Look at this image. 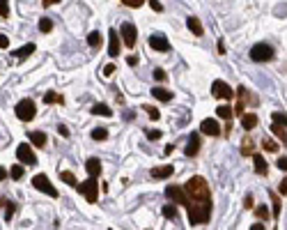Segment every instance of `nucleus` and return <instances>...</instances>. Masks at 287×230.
Instances as JSON below:
<instances>
[{
	"label": "nucleus",
	"mask_w": 287,
	"mask_h": 230,
	"mask_svg": "<svg viewBox=\"0 0 287 230\" xmlns=\"http://www.w3.org/2000/svg\"><path fill=\"white\" fill-rule=\"evenodd\" d=\"M186 193V207L196 205V203H212V193H209V184L204 182V177L196 175L191 177L186 186H181Z\"/></svg>",
	"instance_id": "nucleus-1"
},
{
	"label": "nucleus",
	"mask_w": 287,
	"mask_h": 230,
	"mask_svg": "<svg viewBox=\"0 0 287 230\" xmlns=\"http://www.w3.org/2000/svg\"><path fill=\"white\" fill-rule=\"evenodd\" d=\"M209 216H212V203H196V205H189V223L191 226L207 223Z\"/></svg>",
	"instance_id": "nucleus-2"
},
{
	"label": "nucleus",
	"mask_w": 287,
	"mask_h": 230,
	"mask_svg": "<svg viewBox=\"0 0 287 230\" xmlns=\"http://www.w3.org/2000/svg\"><path fill=\"white\" fill-rule=\"evenodd\" d=\"M273 58V46L265 44V42H260V44H255L253 48H250V60L255 62H269Z\"/></svg>",
	"instance_id": "nucleus-3"
},
{
	"label": "nucleus",
	"mask_w": 287,
	"mask_h": 230,
	"mask_svg": "<svg viewBox=\"0 0 287 230\" xmlns=\"http://www.w3.org/2000/svg\"><path fill=\"white\" fill-rule=\"evenodd\" d=\"M35 113H37V108H35V101L32 99H23L16 104V117L23 120V122H30L35 117Z\"/></svg>",
	"instance_id": "nucleus-4"
},
{
	"label": "nucleus",
	"mask_w": 287,
	"mask_h": 230,
	"mask_svg": "<svg viewBox=\"0 0 287 230\" xmlns=\"http://www.w3.org/2000/svg\"><path fill=\"white\" fill-rule=\"evenodd\" d=\"M32 186L39 189V191H44L46 196H51V198H58V189L51 184V180H48L46 175H35L32 177Z\"/></svg>",
	"instance_id": "nucleus-5"
},
{
	"label": "nucleus",
	"mask_w": 287,
	"mask_h": 230,
	"mask_svg": "<svg viewBox=\"0 0 287 230\" xmlns=\"http://www.w3.org/2000/svg\"><path fill=\"white\" fill-rule=\"evenodd\" d=\"M81 193H83L85 198H88V203H97V196H99V184L94 177H88L85 182H81Z\"/></svg>",
	"instance_id": "nucleus-6"
},
{
	"label": "nucleus",
	"mask_w": 287,
	"mask_h": 230,
	"mask_svg": "<svg viewBox=\"0 0 287 230\" xmlns=\"http://www.w3.org/2000/svg\"><path fill=\"white\" fill-rule=\"evenodd\" d=\"M120 35H122V39H124V44H127L129 48H133V46H136L138 30H136V25H133V23H122Z\"/></svg>",
	"instance_id": "nucleus-7"
},
{
	"label": "nucleus",
	"mask_w": 287,
	"mask_h": 230,
	"mask_svg": "<svg viewBox=\"0 0 287 230\" xmlns=\"http://www.w3.org/2000/svg\"><path fill=\"white\" fill-rule=\"evenodd\" d=\"M212 94L216 99H232V88L225 83V81H214L212 83Z\"/></svg>",
	"instance_id": "nucleus-8"
},
{
	"label": "nucleus",
	"mask_w": 287,
	"mask_h": 230,
	"mask_svg": "<svg viewBox=\"0 0 287 230\" xmlns=\"http://www.w3.org/2000/svg\"><path fill=\"white\" fill-rule=\"evenodd\" d=\"M16 157H19V161L25 163V166H35V163H37V157H35V152H32V147L25 145V143L16 147Z\"/></svg>",
	"instance_id": "nucleus-9"
},
{
	"label": "nucleus",
	"mask_w": 287,
	"mask_h": 230,
	"mask_svg": "<svg viewBox=\"0 0 287 230\" xmlns=\"http://www.w3.org/2000/svg\"><path fill=\"white\" fill-rule=\"evenodd\" d=\"M166 196L173 203H177V205H186V193H184V189L181 186H177V184H168L166 186Z\"/></svg>",
	"instance_id": "nucleus-10"
},
{
	"label": "nucleus",
	"mask_w": 287,
	"mask_h": 230,
	"mask_svg": "<svg viewBox=\"0 0 287 230\" xmlns=\"http://www.w3.org/2000/svg\"><path fill=\"white\" fill-rule=\"evenodd\" d=\"M150 46L154 48V51H163V53H166L168 48H170V42H168L166 35H159V32H156V35H152L150 37Z\"/></svg>",
	"instance_id": "nucleus-11"
},
{
	"label": "nucleus",
	"mask_w": 287,
	"mask_h": 230,
	"mask_svg": "<svg viewBox=\"0 0 287 230\" xmlns=\"http://www.w3.org/2000/svg\"><path fill=\"white\" fill-rule=\"evenodd\" d=\"M200 131H202V134H207V136H219L221 127H219V122H216V120L207 117V120H202V124H200Z\"/></svg>",
	"instance_id": "nucleus-12"
},
{
	"label": "nucleus",
	"mask_w": 287,
	"mask_h": 230,
	"mask_svg": "<svg viewBox=\"0 0 287 230\" xmlns=\"http://www.w3.org/2000/svg\"><path fill=\"white\" fill-rule=\"evenodd\" d=\"M108 55L110 58H117V53H120V35H117V30H110L108 32Z\"/></svg>",
	"instance_id": "nucleus-13"
},
{
	"label": "nucleus",
	"mask_w": 287,
	"mask_h": 230,
	"mask_svg": "<svg viewBox=\"0 0 287 230\" xmlns=\"http://www.w3.org/2000/svg\"><path fill=\"white\" fill-rule=\"evenodd\" d=\"M85 170H88V175H90V177H94V180H97V175L101 173V161L94 159V157H92V159H88V161H85Z\"/></svg>",
	"instance_id": "nucleus-14"
},
{
	"label": "nucleus",
	"mask_w": 287,
	"mask_h": 230,
	"mask_svg": "<svg viewBox=\"0 0 287 230\" xmlns=\"http://www.w3.org/2000/svg\"><path fill=\"white\" fill-rule=\"evenodd\" d=\"M186 25H189V30L193 32L196 37H202V35H204V28H202V23H200V19H198V16H189Z\"/></svg>",
	"instance_id": "nucleus-15"
},
{
	"label": "nucleus",
	"mask_w": 287,
	"mask_h": 230,
	"mask_svg": "<svg viewBox=\"0 0 287 230\" xmlns=\"http://www.w3.org/2000/svg\"><path fill=\"white\" fill-rule=\"evenodd\" d=\"M257 122H260V120H257V115H255V113H243V115H242V124H243V129H246V131L255 129Z\"/></svg>",
	"instance_id": "nucleus-16"
},
{
	"label": "nucleus",
	"mask_w": 287,
	"mask_h": 230,
	"mask_svg": "<svg viewBox=\"0 0 287 230\" xmlns=\"http://www.w3.org/2000/svg\"><path fill=\"white\" fill-rule=\"evenodd\" d=\"M198 152H200V138L193 134V136L189 138V143H186V154H189V157H196Z\"/></svg>",
	"instance_id": "nucleus-17"
},
{
	"label": "nucleus",
	"mask_w": 287,
	"mask_h": 230,
	"mask_svg": "<svg viewBox=\"0 0 287 230\" xmlns=\"http://www.w3.org/2000/svg\"><path fill=\"white\" fill-rule=\"evenodd\" d=\"M173 175V166H161V168H152V177L154 180H166Z\"/></svg>",
	"instance_id": "nucleus-18"
},
{
	"label": "nucleus",
	"mask_w": 287,
	"mask_h": 230,
	"mask_svg": "<svg viewBox=\"0 0 287 230\" xmlns=\"http://www.w3.org/2000/svg\"><path fill=\"white\" fill-rule=\"evenodd\" d=\"M28 138H30L32 145H37V147H44L46 145V134H44V131H30V134H28Z\"/></svg>",
	"instance_id": "nucleus-19"
},
{
	"label": "nucleus",
	"mask_w": 287,
	"mask_h": 230,
	"mask_svg": "<svg viewBox=\"0 0 287 230\" xmlns=\"http://www.w3.org/2000/svg\"><path fill=\"white\" fill-rule=\"evenodd\" d=\"M152 94H154L159 101H170L173 99V90H166V88H154Z\"/></svg>",
	"instance_id": "nucleus-20"
},
{
	"label": "nucleus",
	"mask_w": 287,
	"mask_h": 230,
	"mask_svg": "<svg viewBox=\"0 0 287 230\" xmlns=\"http://www.w3.org/2000/svg\"><path fill=\"white\" fill-rule=\"evenodd\" d=\"M253 163H255V173L257 175H265L266 173V161L260 154H253Z\"/></svg>",
	"instance_id": "nucleus-21"
},
{
	"label": "nucleus",
	"mask_w": 287,
	"mask_h": 230,
	"mask_svg": "<svg viewBox=\"0 0 287 230\" xmlns=\"http://www.w3.org/2000/svg\"><path fill=\"white\" fill-rule=\"evenodd\" d=\"M32 51H35V44H25V46H21V48L16 51V58H19V60H23V58H28Z\"/></svg>",
	"instance_id": "nucleus-22"
},
{
	"label": "nucleus",
	"mask_w": 287,
	"mask_h": 230,
	"mask_svg": "<svg viewBox=\"0 0 287 230\" xmlns=\"http://www.w3.org/2000/svg\"><path fill=\"white\" fill-rule=\"evenodd\" d=\"M101 42H104V39H101V35H99V32H90V35H88V44H90L92 48H99V46H101Z\"/></svg>",
	"instance_id": "nucleus-23"
},
{
	"label": "nucleus",
	"mask_w": 287,
	"mask_h": 230,
	"mask_svg": "<svg viewBox=\"0 0 287 230\" xmlns=\"http://www.w3.org/2000/svg\"><path fill=\"white\" fill-rule=\"evenodd\" d=\"M92 113H94V115H106V117H110V115H113V111H110L106 104H97V106L92 108Z\"/></svg>",
	"instance_id": "nucleus-24"
},
{
	"label": "nucleus",
	"mask_w": 287,
	"mask_h": 230,
	"mask_svg": "<svg viewBox=\"0 0 287 230\" xmlns=\"http://www.w3.org/2000/svg\"><path fill=\"white\" fill-rule=\"evenodd\" d=\"M216 113H219V117H223V120H230V117H232V108L230 106H219L216 108Z\"/></svg>",
	"instance_id": "nucleus-25"
},
{
	"label": "nucleus",
	"mask_w": 287,
	"mask_h": 230,
	"mask_svg": "<svg viewBox=\"0 0 287 230\" xmlns=\"http://www.w3.org/2000/svg\"><path fill=\"white\" fill-rule=\"evenodd\" d=\"M60 177L69 184V186H76V177H74V173H69V170H60Z\"/></svg>",
	"instance_id": "nucleus-26"
},
{
	"label": "nucleus",
	"mask_w": 287,
	"mask_h": 230,
	"mask_svg": "<svg viewBox=\"0 0 287 230\" xmlns=\"http://www.w3.org/2000/svg\"><path fill=\"white\" fill-rule=\"evenodd\" d=\"M44 101L46 104H55V101H58V104H65V99H62L60 94H55V92H48V94L44 97Z\"/></svg>",
	"instance_id": "nucleus-27"
},
{
	"label": "nucleus",
	"mask_w": 287,
	"mask_h": 230,
	"mask_svg": "<svg viewBox=\"0 0 287 230\" xmlns=\"http://www.w3.org/2000/svg\"><path fill=\"white\" fill-rule=\"evenodd\" d=\"M271 120H273V124H280V127H285V113H283V111H276V113L271 115Z\"/></svg>",
	"instance_id": "nucleus-28"
},
{
	"label": "nucleus",
	"mask_w": 287,
	"mask_h": 230,
	"mask_svg": "<svg viewBox=\"0 0 287 230\" xmlns=\"http://www.w3.org/2000/svg\"><path fill=\"white\" fill-rule=\"evenodd\" d=\"M39 30H42V32H51V30H53V21H51V19H42V21H39Z\"/></svg>",
	"instance_id": "nucleus-29"
},
{
	"label": "nucleus",
	"mask_w": 287,
	"mask_h": 230,
	"mask_svg": "<svg viewBox=\"0 0 287 230\" xmlns=\"http://www.w3.org/2000/svg\"><path fill=\"white\" fill-rule=\"evenodd\" d=\"M271 129H273V134H276V136H278V138H280V140H283V143H285V140H287V134H285V127H280V124H273Z\"/></svg>",
	"instance_id": "nucleus-30"
},
{
	"label": "nucleus",
	"mask_w": 287,
	"mask_h": 230,
	"mask_svg": "<svg viewBox=\"0 0 287 230\" xmlns=\"http://www.w3.org/2000/svg\"><path fill=\"white\" fill-rule=\"evenodd\" d=\"M163 216L175 219V216H177V207H175V205H166V207H163Z\"/></svg>",
	"instance_id": "nucleus-31"
},
{
	"label": "nucleus",
	"mask_w": 287,
	"mask_h": 230,
	"mask_svg": "<svg viewBox=\"0 0 287 230\" xmlns=\"http://www.w3.org/2000/svg\"><path fill=\"white\" fill-rule=\"evenodd\" d=\"M255 214H257V219H269V209H266V205L255 207Z\"/></svg>",
	"instance_id": "nucleus-32"
},
{
	"label": "nucleus",
	"mask_w": 287,
	"mask_h": 230,
	"mask_svg": "<svg viewBox=\"0 0 287 230\" xmlns=\"http://www.w3.org/2000/svg\"><path fill=\"white\" fill-rule=\"evenodd\" d=\"M106 136H108V131L104 129V127H101V129H94V131H92V138H94V140H104Z\"/></svg>",
	"instance_id": "nucleus-33"
},
{
	"label": "nucleus",
	"mask_w": 287,
	"mask_h": 230,
	"mask_svg": "<svg viewBox=\"0 0 287 230\" xmlns=\"http://www.w3.org/2000/svg\"><path fill=\"white\" fill-rule=\"evenodd\" d=\"M9 175L14 177V180H21V177H23V166H21V163H19V166H14V168L9 170Z\"/></svg>",
	"instance_id": "nucleus-34"
},
{
	"label": "nucleus",
	"mask_w": 287,
	"mask_h": 230,
	"mask_svg": "<svg viewBox=\"0 0 287 230\" xmlns=\"http://www.w3.org/2000/svg\"><path fill=\"white\" fill-rule=\"evenodd\" d=\"M143 108L147 111V115H150L152 120H159V117H161V113H159V111H156L154 106H143Z\"/></svg>",
	"instance_id": "nucleus-35"
},
{
	"label": "nucleus",
	"mask_w": 287,
	"mask_h": 230,
	"mask_svg": "<svg viewBox=\"0 0 287 230\" xmlns=\"http://www.w3.org/2000/svg\"><path fill=\"white\" fill-rule=\"evenodd\" d=\"M122 5H127V7H140L145 0H120Z\"/></svg>",
	"instance_id": "nucleus-36"
},
{
	"label": "nucleus",
	"mask_w": 287,
	"mask_h": 230,
	"mask_svg": "<svg viewBox=\"0 0 287 230\" xmlns=\"http://www.w3.org/2000/svg\"><path fill=\"white\" fill-rule=\"evenodd\" d=\"M9 14V2L7 0H0V16H7Z\"/></svg>",
	"instance_id": "nucleus-37"
},
{
	"label": "nucleus",
	"mask_w": 287,
	"mask_h": 230,
	"mask_svg": "<svg viewBox=\"0 0 287 230\" xmlns=\"http://www.w3.org/2000/svg\"><path fill=\"white\" fill-rule=\"evenodd\" d=\"M12 214H14V205H12V203H7V205H5V219H12Z\"/></svg>",
	"instance_id": "nucleus-38"
},
{
	"label": "nucleus",
	"mask_w": 287,
	"mask_h": 230,
	"mask_svg": "<svg viewBox=\"0 0 287 230\" xmlns=\"http://www.w3.org/2000/svg\"><path fill=\"white\" fill-rule=\"evenodd\" d=\"M242 152H243V154H253V143H250V140H243Z\"/></svg>",
	"instance_id": "nucleus-39"
},
{
	"label": "nucleus",
	"mask_w": 287,
	"mask_h": 230,
	"mask_svg": "<svg viewBox=\"0 0 287 230\" xmlns=\"http://www.w3.org/2000/svg\"><path fill=\"white\" fill-rule=\"evenodd\" d=\"M278 214H280V200L276 198V196H273V216L278 219Z\"/></svg>",
	"instance_id": "nucleus-40"
},
{
	"label": "nucleus",
	"mask_w": 287,
	"mask_h": 230,
	"mask_svg": "<svg viewBox=\"0 0 287 230\" xmlns=\"http://www.w3.org/2000/svg\"><path fill=\"white\" fill-rule=\"evenodd\" d=\"M265 150H269V152H276V150H278V145H276L273 140H265Z\"/></svg>",
	"instance_id": "nucleus-41"
},
{
	"label": "nucleus",
	"mask_w": 287,
	"mask_h": 230,
	"mask_svg": "<svg viewBox=\"0 0 287 230\" xmlns=\"http://www.w3.org/2000/svg\"><path fill=\"white\" fill-rule=\"evenodd\" d=\"M150 5H152V9H156V12H163V5H161L159 0H150Z\"/></svg>",
	"instance_id": "nucleus-42"
},
{
	"label": "nucleus",
	"mask_w": 287,
	"mask_h": 230,
	"mask_svg": "<svg viewBox=\"0 0 287 230\" xmlns=\"http://www.w3.org/2000/svg\"><path fill=\"white\" fill-rule=\"evenodd\" d=\"M147 138H152V140H156V138H161V131H147Z\"/></svg>",
	"instance_id": "nucleus-43"
},
{
	"label": "nucleus",
	"mask_w": 287,
	"mask_h": 230,
	"mask_svg": "<svg viewBox=\"0 0 287 230\" xmlns=\"http://www.w3.org/2000/svg\"><path fill=\"white\" fill-rule=\"evenodd\" d=\"M243 207H246V209L253 207V196H246V198H243Z\"/></svg>",
	"instance_id": "nucleus-44"
},
{
	"label": "nucleus",
	"mask_w": 287,
	"mask_h": 230,
	"mask_svg": "<svg viewBox=\"0 0 287 230\" xmlns=\"http://www.w3.org/2000/svg\"><path fill=\"white\" fill-rule=\"evenodd\" d=\"M7 46H9V39L5 35H0V48H7Z\"/></svg>",
	"instance_id": "nucleus-45"
},
{
	"label": "nucleus",
	"mask_w": 287,
	"mask_h": 230,
	"mask_svg": "<svg viewBox=\"0 0 287 230\" xmlns=\"http://www.w3.org/2000/svg\"><path fill=\"white\" fill-rule=\"evenodd\" d=\"M278 168L280 170H287V159H285V157H280V159H278Z\"/></svg>",
	"instance_id": "nucleus-46"
},
{
	"label": "nucleus",
	"mask_w": 287,
	"mask_h": 230,
	"mask_svg": "<svg viewBox=\"0 0 287 230\" xmlns=\"http://www.w3.org/2000/svg\"><path fill=\"white\" fill-rule=\"evenodd\" d=\"M113 71H115V65H108V67L104 69V76H113Z\"/></svg>",
	"instance_id": "nucleus-47"
},
{
	"label": "nucleus",
	"mask_w": 287,
	"mask_h": 230,
	"mask_svg": "<svg viewBox=\"0 0 287 230\" xmlns=\"http://www.w3.org/2000/svg\"><path fill=\"white\" fill-rule=\"evenodd\" d=\"M58 134H60V136H69V129L65 124H60V127H58Z\"/></svg>",
	"instance_id": "nucleus-48"
},
{
	"label": "nucleus",
	"mask_w": 287,
	"mask_h": 230,
	"mask_svg": "<svg viewBox=\"0 0 287 230\" xmlns=\"http://www.w3.org/2000/svg\"><path fill=\"white\" fill-rule=\"evenodd\" d=\"M154 76L159 78V81H163V78H166V71H163V69H156V71H154Z\"/></svg>",
	"instance_id": "nucleus-49"
},
{
	"label": "nucleus",
	"mask_w": 287,
	"mask_h": 230,
	"mask_svg": "<svg viewBox=\"0 0 287 230\" xmlns=\"http://www.w3.org/2000/svg\"><path fill=\"white\" fill-rule=\"evenodd\" d=\"M278 191H280V196H285V193H287V184H285V180H283V182H280Z\"/></svg>",
	"instance_id": "nucleus-50"
},
{
	"label": "nucleus",
	"mask_w": 287,
	"mask_h": 230,
	"mask_svg": "<svg viewBox=\"0 0 287 230\" xmlns=\"http://www.w3.org/2000/svg\"><path fill=\"white\" fill-rule=\"evenodd\" d=\"M42 2H44V7H51V5H58L60 0H42Z\"/></svg>",
	"instance_id": "nucleus-51"
},
{
	"label": "nucleus",
	"mask_w": 287,
	"mask_h": 230,
	"mask_svg": "<svg viewBox=\"0 0 287 230\" xmlns=\"http://www.w3.org/2000/svg\"><path fill=\"white\" fill-rule=\"evenodd\" d=\"M250 230H265V226H262V223H253V226H250Z\"/></svg>",
	"instance_id": "nucleus-52"
},
{
	"label": "nucleus",
	"mask_w": 287,
	"mask_h": 230,
	"mask_svg": "<svg viewBox=\"0 0 287 230\" xmlns=\"http://www.w3.org/2000/svg\"><path fill=\"white\" fill-rule=\"evenodd\" d=\"M129 65H136V62H138V58H136V55H129Z\"/></svg>",
	"instance_id": "nucleus-53"
},
{
	"label": "nucleus",
	"mask_w": 287,
	"mask_h": 230,
	"mask_svg": "<svg viewBox=\"0 0 287 230\" xmlns=\"http://www.w3.org/2000/svg\"><path fill=\"white\" fill-rule=\"evenodd\" d=\"M5 177H7V170H5V168H0V182H2Z\"/></svg>",
	"instance_id": "nucleus-54"
},
{
	"label": "nucleus",
	"mask_w": 287,
	"mask_h": 230,
	"mask_svg": "<svg viewBox=\"0 0 287 230\" xmlns=\"http://www.w3.org/2000/svg\"><path fill=\"white\" fill-rule=\"evenodd\" d=\"M0 205H7V203H5V200H2V198H0Z\"/></svg>",
	"instance_id": "nucleus-55"
}]
</instances>
